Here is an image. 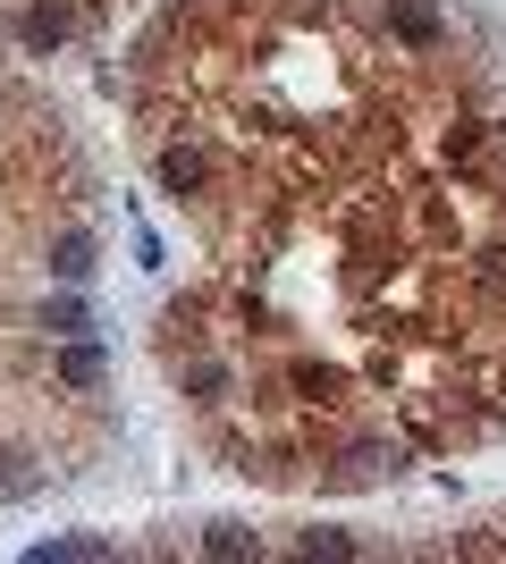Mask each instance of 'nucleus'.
Returning <instances> with one entry per match:
<instances>
[{
	"mask_svg": "<svg viewBox=\"0 0 506 564\" xmlns=\"http://www.w3.org/2000/svg\"><path fill=\"white\" fill-rule=\"evenodd\" d=\"M203 177H212V161H203L194 143H169L161 152V186L169 194H203Z\"/></svg>",
	"mask_w": 506,
	"mask_h": 564,
	"instance_id": "nucleus-1",
	"label": "nucleus"
},
{
	"mask_svg": "<svg viewBox=\"0 0 506 564\" xmlns=\"http://www.w3.org/2000/svg\"><path fill=\"white\" fill-rule=\"evenodd\" d=\"M60 379H68V388H101V354L94 346H68V354H60Z\"/></svg>",
	"mask_w": 506,
	"mask_h": 564,
	"instance_id": "nucleus-2",
	"label": "nucleus"
},
{
	"mask_svg": "<svg viewBox=\"0 0 506 564\" xmlns=\"http://www.w3.org/2000/svg\"><path fill=\"white\" fill-rule=\"evenodd\" d=\"M34 489V471H25V455H9V471H0V497H25Z\"/></svg>",
	"mask_w": 506,
	"mask_h": 564,
	"instance_id": "nucleus-5",
	"label": "nucleus"
},
{
	"mask_svg": "<svg viewBox=\"0 0 506 564\" xmlns=\"http://www.w3.org/2000/svg\"><path fill=\"white\" fill-rule=\"evenodd\" d=\"M94 270V245L85 236H60V279H85Z\"/></svg>",
	"mask_w": 506,
	"mask_h": 564,
	"instance_id": "nucleus-3",
	"label": "nucleus"
},
{
	"mask_svg": "<svg viewBox=\"0 0 506 564\" xmlns=\"http://www.w3.org/2000/svg\"><path fill=\"white\" fill-rule=\"evenodd\" d=\"M203 547H212V556H245V547H254V531H237V522H219V531H203Z\"/></svg>",
	"mask_w": 506,
	"mask_h": 564,
	"instance_id": "nucleus-4",
	"label": "nucleus"
},
{
	"mask_svg": "<svg viewBox=\"0 0 506 564\" xmlns=\"http://www.w3.org/2000/svg\"><path fill=\"white\" fill-rule=\"evenodd\" d=\"M34 556H101V540H43Z\"/></svg>",
	"mask_w": 506,
	"mask_h": 564,
	"instance_id": "nucleus-6",
	"label": "nucleus"
}]
</instances>
